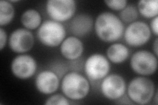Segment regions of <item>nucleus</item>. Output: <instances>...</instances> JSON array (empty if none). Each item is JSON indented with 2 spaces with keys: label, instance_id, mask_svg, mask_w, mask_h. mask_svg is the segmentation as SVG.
I'll return each instance as SVG.
<instances>
[{
  "label": "nucleus",
  "instance_id": "nucleus-13",
  "mask_svg": "<svg viewBox=\"0 0 158 105\" xmlns=\"http://www.w3.org/2000/svg\"><path fill=\"white\" fill-rule=\"evenodd\" d=\"M84 51V46L80 38L69 36L64 39L60 45L61 55L69 61H75L80 58Z\"/></svg>",
  "mask_w": 158,
  "mask_h": 105
},
{
  "label": "nucleus",
  "instance_id": "nucleus-24",
  "mask_svg": "<svg viewBox=\"0 0 158 105\" xmlns=\"http://www.w3.org/2000/svg\"><path fill=\"white\" fill-rule=\"evenodd\" d=\"M153 50H154L155 55H156L157 57V55H158V39H157V38H156V40L154 42V45H153Z\"/></svg>",
  "mask_w": 158,
  "mask_h": 105
},
{
  "label": "nucleus",
  "instance_id": "nucleus-18",
  "mask_svg": "<svg viewBox=\"0 0 158 105\" xmlns=\"http://www.w3.org/2000/svg\"><path fill=\"white\" fill-rule=\"evenodd\" d=\"M15 17V8L9 1L0 2V25L6 26L11 23Z\"/></svg>",
  "mask_w": 158,
  "mask_h": 105
},
{
  "label": "nucleus",
  "instance_id": "nucleus-10",
  "mask_svg": "<svg viewBox=\"0 0 158 105\" xmlns=\"http://www.w3.org/2000/svg\"><path fill=\"white\" fill-rule=\"evenodd\" d=\"M11 70L16 78L27 79L35 74L37 70V63L34 58L30 55L20 54L12 61Z\"/></svg>",
  "mask_w": 158,
  "mask_h": 105
},
{
  "label": "nucleus",
  "instance_id": "nucleus-17",
  "mask_svg": "<svg viewBox=\"0 0 158 105\" xmlns=\"http://www.w3.org/2000/svg\"><path fill=\"white\" fill-rule=\"evenodd\" d=\"M138 11L141 15L146 18H153L157 17V0H140L137 5Z\"/></svg>",
  "mask_w": 158,
  "mask_h": 105
},
{
  "label": "nucleus",
  "instance_id": "nucleus-7",
  "mask_svg": "<svg viewBox=\"0 0 158 105\" xmlns=\"http://www.w3.org/2000/svg\"><path fill=\"white\" fill-rule=\"evenodd\" d=\"M85 71L90 80H101L107 76L110 71V61L102 54H92L86 60Z\"/></svg>",
  "mask_w": 158,
  "mask_h": 105
},
{
  "label": "nucleus",
  "instance_id": "nucleus-14",
  "mask_svg": "<svg viewBox=\"0 0 158 105\" xmlns=\"http://www.w3.org/2000/svg\"><path fill=\"white\" fill-rule=\"evenodd\" d=\"M94 26L92 17L86 13H81L75 16L70 23V31L77 38L86 36L90 34Z\"/></svg>",
  "mask_w": 158,
  "mask_h": 105
},
{
  "label": "nucleus",
  "instance_id": "nucleus-20",
  "mask_svg": "<svg viewBox=\"0 0 158 105\" xmlns=\"http://www.w3.org/2000/svg\"><path fill=\"white\" fill-rule=\"evenodd\" d=\"M44 104L46 105H68L70 103L65 95L58 93L49 97Z\"/></svg>",
  "mask_w": 158,
  "mask_h": 105
},
{
  "label": "nucleus",
  "instance_id": "nucleus-1",
  "mask_svg": "<svg viewBox=\"0 0 158 105\" xmlns=\"http://www.w3.org/2000/svg\"><path fill=\"white\" fill-rule=\"evenodd\" d=\"M94 29L99 39L107 43H112L123 37L125 26L119 17L113 13L106 11L97 17Z\"/></svg>",
  "mask_w": 158,
  "mask_h": 105
},
{
  "label": "nucleus",
  "instance_id": "nucleus-22",
  "mask_svg": "<svg viewBox=\"0 0 158 105\" xmlns=\"http://www.w3.org/2000/svg\"><path fill=\"white\" fill-rule=\"evenodd\" d=\"M7 42V36L6 31L2 27L0 28V50H2L5 48Z\"/></svg>",
  "mask_w": 158,
  "mask_h": 105
},
{
  "label": "nucleus",
  "instance_id": "nucleus-16",
  "mask_svg": "<svg viewBox=\"0 0 158 105\" xmlns=\"http://www.w3.org/2000/svg\"><path fill=\"white\" fill-rule=\"evenodd\" d=\"M41 14L34 9H28L22 14L21 22L24 28L29 30L38 28L42 24Z\"/></svg>",
  "mask_w": 158,
  "mask_h": 105
},
{
  "label": "nucleus",
  "instance_id": "nucleus-2",
  "mask_svg": "<svg viewBox=\"0 0 158 105\" xmlns=\"http://www.w3.org/2000/svg\"><path fill=\"white\" fill-rule=\"evenodd\" d=\"M61 87L64 95L73 101L85 98L90 89L88 78L77 72L66 74L62 79Z\"/></svg>",
  "mask_w": 158,
  "mask_h": 105
},
{
  "label": "nucleus",
  "instance_id": "nucleus-15",
  "mask_svg": "<svg viewBox=\"0 0 158 105\" xmlns=\"http://www.w3.org/2000/svg\"><path fill=\"white\" fill-rule=\"evenodd\" d=\"M107 58L114 64L124 63L129 57L130 51L125 45L121 43L111 44L107 49Z\"/></svg>",
  "mask_w": 158,
  "mask_h": 105
},
{
  "label": "nucleus",
  "instance_id": "nucleus-11",
  "mask_svg": "<svg viewBox=\"0 0 158 105\" xmlns=\"http://www.w3.org/2000/svg\"><path fill=\"white\" fill-rule=\"evenodd\" d=\"M9 46L12 51L19 54H24L32 49L34 44L33 34L27 28H17L10 35Z\"/></svg>",
  "mask_w": 158,
  "mask_h": 105
},
{
  "label": "nucleus",
  "instance_id": "nucleus-23",
  "mask_svg": "<svg viewBox=\"0 0 158 105\" xmlns=\"http://www.w3.org/2000/svg\"><path fill=\"white\" fill-rule=\"evenodd\" d=\"M149 26L151 30V32H152L155 36H157L158 35V17H157L152 18V21L150 22V26Z\"/></svg>",
  "mask_w": 158,
  "mask_h": 105
},
{
  "label": "nucleus",
  "instance_id": "nucleus-9",
  "mask_svg": "<svg viewBox=\"0 0 158 105\" xmlns=\"http://www.w3.org/2000/svg\"><path fill=\"white\" fill-rule=\"evenodd\" d=\"M101 91L103 96L110 100H118L125 95L127 84L124 78L117 74H108L102 79Z\"/></svg>",
  "mask_w": 158,
  "mask_h": 105
},
{
  "label": "nucleus",
  "instance_id": "nucleus-8",
  "mask_svg": "<svg viewBox=\"0 0 158 105\" xmlns=\"http://www.w3.org/2000/svg\"><path fill=\"white\" fill-rule=\"evenodd\" d=\"M151 34L149 25L144 22L136 21L130 23L125 29L123 37L129 46L140 47L150 40Z\"/></svg>",
  "mask_w": 158,
  "mask_h": 105
},
{
  "label": "nucleus",
  "instance_id": "nucleus-5",
  "mask_svg": "<svg viewBox=\"0 0 158 105\" xmlns=\"http://www.w3.org/2000/svg\"><path fill=\"white\" fill-rule=\"evenodd\" d=\"M157 57L147 50H140L132 54L130 61L131 69L142 76L154 74L157 69Z\"/></svg>",
  "mask_w": 158,
  "mask_h": 105
},
{
  "label": "nucleus",
  "instance_id": "nucleus-3",
  "mask_svg": "<svg viewBox=\"0 0 158 105\" xmlns=\"http://www.w3.org/2000/svg\"><path fill=\"white\" fill-rule=\"evenodd\" d=\"M127 95L131 101L135 104L144 105L154 99L156 93L154 82L146 76L133 78L127 86Z\"/></svg>",
  "mask_w": 158,
  "mask_h": 105
},
{
  "label": "nucleus",
  "instance_id": "nucleus-19",
  "mask_svg": "<svg viewBox=\"0 0 158 105\" xmlns=\"http://www.w3.org/2000/svg\"><path fill=\"white\" fill-rule=\"evenodd\" d=\"M137 7L134 5H127L119 13V18L123 22L131 23L136 21L138 17Z\"/></svg>",
  "mask_w": 158,
  "mask_h": 105
},
{
  "label": "nucleus",
  "instance_id": "nucleus-21",
  "mask_svg": "<svg viewBox=\"0 0 158 105\" xmlns=\"http://www.w3.org/2000/svg\"><path fill=\"white\" fill-rule=\"evenodd\" d=\"M104 3L110 9L120 11L128 5V2L126 0H107L104 1Z\"/></svg>",
  "mask_w": 158,
  "mask_h": 105
},
{
  "label": "nucleus",
  "instance_id": "nucleus-12",
  "mask_svg": "<svg viewBox=\"0 0 158 105\" xmlns=\"http://www.w3.org/2000/svg\"><path fill=\"white\" fill-rule=\"evenodd\" d=\"M34 84L40 93L49 95L57 91L60 81L56 72L49 70H45L38 74Z\"/></svg>",
  "mask_w": 158,
  "mask_h": 105
},
{
  "label": "nucleus",
  "instance_id": "nucleus-6",
  "mask_svg": "<svg viewBox=\"0 0 158 105\" xmlns=\"http://www.w3.org/2000/svg\"><path fill=\"white\" fill-rule=\"evenodd\" d=\"M76 9L75 0H49L46 4V11L49 18L61 23L73 18Z\"/></svg>",
  "mask_w": 158,
  "mask_h": 105
},
{
  "label": "nucleus",
  "instance_id": "nucleus-4",
  "mask_svg": "<svg viewBox=\"0 0 158 105\" xmlns=\"http://www.w3.org/2000/svg\"><path fill=\"white\" fill-rule=\"evenodd\" d=\"M66 30L63 24L53 20H46L38 28L37 36L44 46L55 47L60 46L66 38Z\"/></svg>",
  "mask_w": 158,
  "mask_h": 105
}]
</instances>
